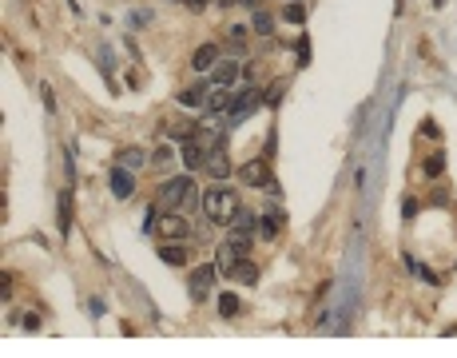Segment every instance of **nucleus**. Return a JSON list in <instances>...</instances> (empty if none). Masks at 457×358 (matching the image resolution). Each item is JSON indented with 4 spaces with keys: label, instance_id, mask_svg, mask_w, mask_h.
I'll return each mask as SVG.
<instances>
[{
    "label": "nucleus",
    "instance_id": "1",
    "mask_svg": "<svg viewBox=\"0 0 457 358\" xmlns=\"http://www.w3.org/2000/svg\"><path fill=\"white\" fill-rule=\"evenodd\" d=\"M239 207H243V203H239V191L223 187V179L203 191V215H207V223H215V227H231Z\"/></svg>",
    "mask_w": 457,
    "mask_h": 358
},
{
    "label": "nucleus",
    "instance_id": "2",
    "mask_svg": "<svg viewBox=\"0 0 457 358\" xmlns=\"http://www.w3.org/2000/svg\"><path fill=\"white\" fill-rule=\"evenodd\" d=\"M160 207L163 211H179L183 203H191L195 199V184L187 179V175H175V179H167V184H160Z\"/></svg>",
    "mask_w": 457,
    "mask_h": 358
},
{
    "label": "nucleus",
    "instance_id": "3",
    "mask_svg": "<svg viewBox=\"0 0 457 358\" xmlns=\"http://www.w3.org/2000/svg\"><path fill=\"white\" fill-rule=\"evenodd\" d=\"M262 104V92L259 88H239L235 92V108L227 111V120H231V124H243V120H247L251 111L259 108Z\"/></svg>",
    "mask_w": 457,
    "mask_h": 358
},
{
    "label": "nucleus",
    "instance_id": "4",
    "mask_svg": "<svg viewBox=\"0 0 457 358\" xmlns=\"http://www.w3.org/2000/svg\"><path fill=\"white\" fill-rule=\"evenodd\" d=\"M155 231H160L163 239H187V235H191V223H187L179 211H163L160 219H155Z\"/></svg>",
    "mask_w": 457,
    "mask_h": 358
},
{
    "label": "nucleus",
    "instance_id": "5",
    "mask_svg": "<svg viewBox=\"0 0 457 358\" xmlns=\"http://www.w3.org/2000/svg\"><path fill=\"white\" fill-rule=\"evenodd\" d=\"M215 275H219V267H195L191 271V279H187V287H191V298H207V291H211V283H215Z\"/></svg>",
    "mask_w": 457,
    "mask_h": 358
},
{
    "label": "nucleus",
    "instance_id": "6",
    "mask_svg": "<svg viewBox=\"0 0 457 358\" xmlns=\"http://www.w3.org/2000/svg\"><path fill=\"white\" fill-rule=\"evenodd\" d=\"M207 172L215 175V179H227V175L235 172V163H231V156H227L223 144H215V148L207 151Z\"/></svg>",
    "mask_w": 457,
    "mask_h": 358
},
{
    "label": "nucleus",
    "instance_id": "7",
    "mask_svg": "<svg viewBox=\"0 0 457 358\" xmlns=\"http://www.w3.org/2000/svg\"><path fill=\"white\" fill-rule=\"evenodd\" d=\"M243 76V64H235V60H219L215 68H211V84L215 88H231Z\"/></svg>",
    "mask_w": 457,
    "mask_h": 358
},
{
    "label": "nucleus",
    "instance_id": "8",
    "mask_svg": "<svg viewBox=\"0 0 457 358\" xmlns=\"http://www.w3.org/2000/svg\"><path fill=\"white\" fill-rule=\"evenodd\" d=\"M160 259L167 263V267H187V259H191V251L183 247V239H163Z\"/></svg>",
    "mask_w": 457,
    "mask_h": 358
},
{
    "label": "nucleus",
    "instance_id": "9",
    "mask_svg": "<svg viewBox=\"0 0 457 358\" xmlns=\"http://www.w3.org/2000/svg\"><path fill=\"white\" fill-rule=\"evenodd\" d=\"M239 179L251 187H267V179H271V172H267V160H251L239 167Z\"/></svg>",
    "mask_w": 457,
    "mask_h": 358
},
{
    "label": "nucleus",
    "instance_id": "10",
    "mask_svg": "<svg viewBox=\"0 0 457 358\" xmlns=\"http://www.w3.org/2000/svg\"><path fill=\"white\" fill-rule=\"evenodd\" d=\"M183 163L191 167V172H195V167H207V148H203V139L199 136L183 144Z\"/></svg>",
    "mask_w": 457,
    "mask_h": 358
},
{
    "label": "nucleus",
    "instance_id": "11",
    "mask_svg": "<svg viewBox=\"0 0 457 358\" xmlns=\"http://www.w3.org/2000/svg\"><path fill=\"white\" fill-rule=\"evenodd\" d=\"M207 96H211V84H191L179 92V104L183 108H207Z\"/></svg>",
    "mask_w": 457,
    "mask_h": 358
},
{
    "label": "nucleus",
    "instance_id": "12",
    "mask_svg": "<svg viewBox=\"0 0 457 358\" xmlns=\"http://www.w3.org/2000/svg\"><path fill=\"white\" fill-rule=\"evenodd\" d=\"M132 191H136V179H132V172L115 167V172H111V195H115V199H132Z\"/></svg>",
    "mask_w": 457,
    "mask_h": 358
},
{
    "label": "nucleus",
    "instance_id": "13",
    "mask_svg": "<svg viewBox=\"0 0 457 358\" xmlns=\"http://www.w3.org/2000/svg\"><path fill=\"white\" fill-rule=\"evenodd\" d=\"M231 108H235V92H231V88H215V92L207 96V111H211V116L231 111Z\"/></svg>",
    "mask_w": 457,
    "mask_h": 358
},
{
    "label": "nucleus",
    "instance_id": "14",
    "mask_svg": "<svg viewBox=\"0 0 457 358\" xmlns=\"http://www.w3.org/2000/svg\"><path fill=\"white\" fill-rule=\"evenodd\" d=\"M215 64H219V48H215V44H203V48H195V56H191V68H195V72H211Z\"/></svg>",
    "mask_w": 457,
    "mask_h": 358
},
{
    "label": "nucleus",
    "instance_id": "15",
    "mask_svg": "<svg viewBox=\"0 0 457 358\" xmlns=\"http://www.w3.org/2000/svg\"><path fill=\"white\" fill-rule=\"evenodd\" d=\"M148 151H139V148H124L120 151V167H124V172H143V167H148Z\"/></svg>",
    "mask_w": 457,
    "mask_h": 358
},
{
    "label": "nucleus",
    "instance_id": "16",
    "mask_svg": "<svg viewBox=\"0 0 457 358\" xmlns=\"http://www.w3.org/2000/svg\"><path fill=\"white\" fill-rule=\"evenodd\" d=\"M239 259H243V255H239L231 243H223V247H219V263H215V267H219V275H227V279H231V275H235V263H239Z\"/></svg>",
    "mask_w": 457,
    "mask_h": 358
},
{
    "label": "nucleus",
    "instance_id": "17",
    "mask_svg": "<svg viewBox=\"0 0 457 358\" xmlns=\"http://www.w3.org/2000/svg\"><path fill=\"white\" fill-rule=\"evenodd\" d=\"M231 279H235V283H243V287H255V283H259V267H255L251 259H239Z\"/></svg>",
    "mask_w": 457,
    "mask_h": 358
},
{
    "label": "nucleus",
    "instance_id": "18",
    "mask_svg": "<svg viewBox=\"0 0 457 358\" xmlns=\"http://www.w3.org/2000/svg\"><path fill=\"white\" fill-rule=\"evenodd\" d=\"M171 139H179V144H187V139H195V124L191 120H171V124L163 128Z\"/></svg>",
    "mask_w": 457,
    "mask_h": 358
},
{
    "label": "nucleus",
    "instance_id": "19",
    "mask_svg": "<svg viewBox=\"0 0 457 358\" xmlns=\"http://www.w3.org/2000/svg\"><path fill=\"white\" fill-rule=\"evenodd\" d=\"M247 32H251V28H243V25H231V28H227V32H223V44H227V48H231V52H243V44H247Z\"/></svg>",
    "mask_w": 457,
    "mask_h": 358
},
{
    "label": "nucleus",
    "instance_id": "20",
    "mask_svg": "<svg viewBox=\"0 0 457 358\" xmlns=\"http://www.w3.org/2000/svg\"><path fill=\"white\" fill-rule=\"evenodd\" d=\"M279 223H283V215H279V211H267L259 219V239H274V235H279Z\"/></svg>",
    "mask_w": 457,
    "mask_h": 358
},
{
    "label": "nucleus",
    "instance_id": "21",
    "mask_svg": "<svg viewBox=\"0 0 457 358\" xmlns=\"http://www.w3.org/2000/svg\"><path fill=\"white\" fill-rule=\"evenodd\" d=\"M60 231H72V191H60Z\"/></svg>",
    "mask_w": 457,
    "mask_h": 358
},
{
    "label": "nucleus",
    "instance_id": "22",
    "mask_svg": "<svg viewBox=\"0 0 457 358\" xmlns=\"http://www.w3.org/2000/svg\"><path fill=\"white\" fill-rule=\"evenodd\" d=\"M227 243H231V247H235L239 255H247V251H251V231H243V227H235V231H231V239H227Z\"/></svg>",
    "mask_w": 457,
    "mask_h": 358
},
{
    "label": "nucleus",
    "instance_id": "23",
    "mask_svg": "<svg viewBox=\"0 0 457 358\" xmlns=\"http://www.w3.org/2000/svg\"><path fill=\"white\" fill-rule=\"evenodd\" d=\"M271 28H274V16L271 13H255V32H259V36H271Z\"/></svg>",
    "mask_w": 457,
    "mask_h": 358
},
{
    "label": "nucleus",
    "instance_id": "24",
    "mask_svg": "<svg viewBox=\"0 0 457 358\" xmlns=\"http://www.w3.org/2000/svg\"><path fill=\"white\" fill-rule=\"evenodd\" d=\"M171 160H175V151H171V148H160L155 156H151V167H160V172H167V167H171Z\"/></svg>",
    "mask_w": 457,
    "mask_h": 358
},
{
    "label": "nucleus",
    "instance_id": "25",
    "mask_svg": "<svg viewBox=\"0 0 457 358\" xmlns=\"http://www.w3.org/2000/svg\"><path fill=\"white\" fill-rule=\"evenodd\" d=\"M219 315H223V319H235V315H239V298L235 295H223L219 298Z\"/></svg>",
    "mask_w": 457,
    "mask_h": 358
},
{
    "label": "nucleus",
    "instance_id": "26",
    "mask_svg": "<svg viewBox=\"0 0 457 358\" xmlns=\"http://www.w3.org/2000/svg\"><path fill=\"white\" fill-rule=\"evenodd\" d=\"M442 172H445V156L437 151V156H430V160H426V175H430V179H437Z\"/></svg>",
    "mask_w": 457,
    "mask_h": 358
},
{
    "label": "nucleus",
    "instance_id": "27",
    "mask_svg": "<svg viewBox=\"0 0 457 358\" xmlns=\"http://www.w3.org/2000/svg\"><path fill=\"white\" fill-rule=\"evenodd\" d=\"M283 20H290V25H302V20H307V8H302V4H286V8H283Z\"/></svg>",
    "mask_w": 457,
    "mask_h": 358
},
{
    "label": "nucleus",
    "instance_id": "28",
    "mask_svg": "<svg viewBox=\"0 0 457 358\" xmlns=\"http://www.w3.org/2000/svg\"><path fill=\"white\" fill-rule=\"evenodd\" d=\"M231 227H243V231H251V227H255V215H251L247 207H239V211H235V223H231Z\"/></svg>",
    "mask_w": 457,
    "mask_h": 358
},
{
    "label": "nucleus",
    "instance_id": "29",
    "mask_svg": "<svg viewBox=\"0 0 457 358\" xmlns=\"http://www.w3.org/2000/svg\"><path fill=\"white\" fill-rule=\"evenodd\" d=\"M283 92H286V84L279 80V84L271 88V96H267V104H279V99H283Z\"/></svg>",
    "mask_w": 457,
    "mask_h": 358
},
{
    "label": "nucleus",
    "instance_id": "30",
    "mask_svg": "<svg viewBox=\"0 0 457 358\" xmlns=\"http://www.w3.org/2000/svg\"><path fill=\"white\" fill-rule=\"evenodd\" d=\"M183 4H187V8H191V13H203V8H207L211 0H183Z\"/></svg>",
    "mask_w": 457,
    "mask_h": 358
},
{
    "label": "nucleus",
    "instance_id": "31",
    "mask_svg": "<svg viewBox=\"0 0 457 358\" xmlns=\"http://www.w3.org/2000/svg\"><path fill=\"white\" fill-rule=\"evenodd\" d=\"M24 331H40V315H24Z\"/></svg>",
    "mask_w": 457,
    "mask_h": 358
},
{
    "label": "nucleus",
    "instance_id": "32",
    "mask_svg": "<svg viewBox=\"0 0 457 358\" xmlns=\"http://www.w3.org/2000/svg\"><path fill=\"white\" fill-rule=\"evenodd\" d=\"M235 4H247V8H259V0H235Z\"/></svg>",
    "mask_w": 457,
    "mask_h": 358
},
{
    "label": "nucleus",
    "instance_id": "33",
    "mask_svg": "<svg viewBox=\"0 0 457 358\" xmlns=\"http://www.w3.org/2000/svg\"><path fill=\"white\" fill-rule=\"evenodd\" d=\"M215 4H235V0H215Z\"/></svg>",
    "mask_w": 457,
    "mask_h": 358
}]
</instances>
